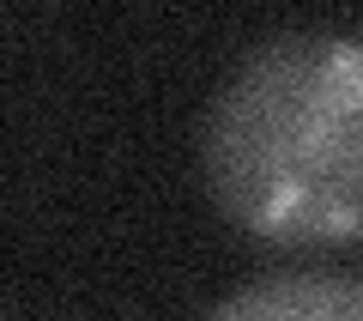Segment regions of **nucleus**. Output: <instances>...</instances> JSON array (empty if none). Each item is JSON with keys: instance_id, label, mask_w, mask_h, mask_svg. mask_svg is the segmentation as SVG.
Here are the masks:
<instances>
[{"instance_id": "f257e3e1", "label": "nucleus", "mask_w": 363, "mask_h": 321, "mask_svg": "<svg viewBox=\"0 0 363 321\" xmlns=\"http://www.w3.org/2000/svg\"><path fill=\"white\" fill-rule=\"evenodd\" d=\"M206 188L260 243L363 236V37L285 31L206 109Z\"/></svg>"}, {"instance_id": "f03ea898", "label": "nucleus", "mask_w": 363, "mask_h": 321, "mask_svg": "<svg viewBox=\"0 0 363 321\" xmlns=\"http://www.w3.org/2000/svg\"><path fill=\"white\" fill-rule=\"evenodd\" d=\"M206 321H363V279L351 273H272L224 297Z\"/></svg>"}]
</instances>
